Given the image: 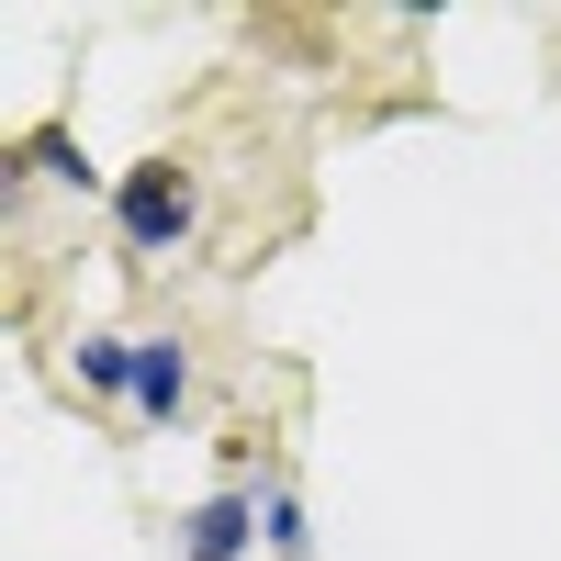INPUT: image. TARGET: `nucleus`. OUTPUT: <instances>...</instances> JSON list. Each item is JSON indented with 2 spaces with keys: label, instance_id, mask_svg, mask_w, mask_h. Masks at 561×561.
<instances>
[{
  "label": "nucleus",
  "instance_id": "f03ea898",
  "mask_svg": "<svg viewBox=\"0 0 561 561\" xmlns=\"http://www.w3.org/2000/svg\"><path fill=\"white\" fill-rule=\"evenodd\" d=\"M259 539H270V517H259L248 494H203V505H192V539H180V550H192V561H248Z\"/></svg>",
  "mask_w": 561,
  "mask_h": 561
},
{
  "label": "nucleus",
  "instance_id": "7ed1b4c3",
  "mask_svg": "<svg viewBox=\"0 0 561 561\" xmlns=\"http://www.w3.org/2000/svg\"><path fill=\"white\" fill-rule=\"evenodd\" d=\"M180 393H192V359H180V337H135V415H180Z\"/></svg>",
  "mask_w": 561,
  "mask_h": 561
},
{
  "label": "nucleus",
  "instance_id": "20e7f679",
  "mask_svg": "<svg viewBox=\"0 0 561 561\" xmlns=\"http://www.w3.org/2000/svg\"><path fill=\"white\" fill-rule=\"evenodd\" d=\"M79 382L90 393H135V337H79Z\"/></svg>",
  "mask_w": 561,
  "mask_h": 561
},
{
  "label": "nucleus",
  "instance_id": "423d86ee",
  "mask_svg": "<svg viewBox=\"0 0 561 561\" xmlns=\"http://www.w3.org/2000/svg\"><path fill=\"white\" fill-rule=\"evenodd\" d=\"M259 517H270V550H304V505H293V494H270Z\"/></svg>",
  "mask_w": 561,
  "mask_h": 561
},
{
  "label": "nucleus",
  "instance_id": "f257e3e1",
  "mask_svg": "<svg viewBox=\"0 0 561 561\" xmlns=\"http://www.w3.org/2000/svg\"><path fill=\"white\" fill-rule=\"evenodd\" d=\"M113 225H124V248L135 259H169L180 237H192V169H124L113 180Z\"/></svg>",
  "mask_w": 561,
  "mask_h": 561
},
{
  "label": "nucleus",
  "instance_id": "39448f33",
  "mask_svg": "<svg viewBox=\"0 0 561 561\" xmlns=\"http://www.w3.org/2000/svg\"><path fill=\"white\" fill-rule=\"evenodd\" d=\"M23 169H45V180H90V158L68 147V135H34V147H23Z\"/></svg>",
  "mask_w": 561,
  "mask_h": 561
}]
</instances>
